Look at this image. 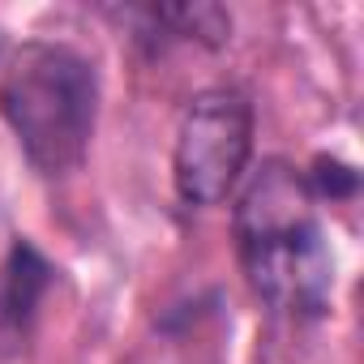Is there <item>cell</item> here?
I'll return each mask as SVG.
<instances>
[{
	"label": "cell",
	"instance_id": "obj_7",
	"mask_svg": "<svg viewBox=\"0 0 364 364\" xmlns=\"http://www.w3.org/2000/svg\"><path fill=\"white\" fill-rule=\"evenodd\" d=\"M0 56H5V35H0Z\"/></svg>",
	"mask_w": 364,
	"mask_h": 364
},
{
	"label": "cell",
	"instance_id": "obj_4",
	"mask_svg": "<svg viewBox=\"0 0 364 364\" xmlns=\"http://www.w3.org/2000/svg\"><path fill=\"white\" fill-rule=\"evenodd\" d=\"M107 22H116L129 48L146 60H163L176 48L223 52L232 43V14L210 0H185V5H103Z\"/></svg>",
	"mask_w": 364,
	"mask_h": 364
},
{
	"label": "cell",
	"instance_id": "obj_5",
	"mask_svg": "<svg viewBox=\"0 0 364 364\" xmlns=\"http://www.w3.org/2000/svg\"><path fill=\"white\" fill-rule=\"evenodd\" d=\"M56 279H60L56 262L31 236L9 240L5 257H0V338L26 343L35 334L43 300L56 287Z\"/></svg>",
	"mask_w": 364,
	"mask_h": 364
},
{
	"label": "cell",
	"instance_id": "obj_2",
	"mask_svg": "<svg viewBox=\"0 0 364 364\" xmlns=\"http://www.w3.org/2000/svg\"><path fill=\"white\" fill-rule=\"evenodd\" d=\"M99 65L65 39H22L0 60V120L43 180L82 171L99 129Z\"/></svg>",
	"mask_w": 364,
	"mask_h": 364
},
{
	"label": "cell",
	"instance_id": "obj_1",
	"mask_svg": "<svg viewBox=\"0 0 364 364\" xmlns=\"http://www.w3.org/2000/svg\"><path fill=\"white\" fill-rule=\"evenodd\" d=\"M232 245L253 300L296 326H313L334 300V249L304 171L270 154L232 198Z\"/></svg>",
	"mask_w": 364,
	"mask_h": 364
},
{
	"label": "cell",
	"instance_id": "obj_6",
	"mask_svg": "<svg viewBox=\"0 0 364 364\" xmlns=\"http://www.w3.org/2000/svg\"><path fill=\"white\" fill-rule=\"evenodd\" d=\"M304 185H309V193H313V202L317 206H334V202H355V193H360V171L347 163V159H338V154H313L304 167Z\"/></svg>",
	"mask_w": 364,
	"mask_h": 364
},
{
	"label": "cell",
	"instance_id": "obj_3",
	"mask_svg": "<svg viewBox=\"0 0 364 364\" xmlns=\"http://www.w3.org/2000/svg\"><path fill=\"white\" fill-rule=\"evenodd\" d=\"M257 150V103L240 82L202 86L176 124L171 189L185 210H219L236 198Z\"/></svg>",
	"mask_w": 364,
	"mask_h": 364
}]
</instances>
